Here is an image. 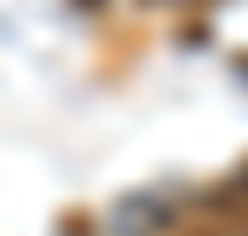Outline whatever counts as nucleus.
<instances>
[{
  "mask_svg": "<svg viewBox=\"0 0 248 236\" xmlns=\"http://www.w3.org/2000/svg\"><path fill=\"white\" fill-rule=\"evenodd\" d=\"M156 236H248V173L214 196H202V202H190Z\"/></svg>",
  "mask_w": 248,
  "mask_h": 236,
  "instance_id": "nucleus-1",
  "label": "nucleus"
}]
</instances>
